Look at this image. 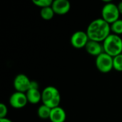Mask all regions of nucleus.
I'll return each instance as SVG.
<instances>
[{"label": "nucleus", "instance_id": "1", "mask_svg": "<svg viewBox=\"0 0 122 122\" xmlns=\"http://www.w3.org/2000/svg\"><path fill=\"white\" fill-rule=\"evenodd\" d=\"M86 31L89 40L103 42L111 34V24L102 18H97L89 23Z\"/></svg>", "mask_w": 122, "mask_h": 122}, {"label": "nucleus", "instance_id": "2", "mask_svg": "<svg viewBox=\"0 0 122 122\" xmlns=\"http://www.w3.org/2000/svg\"><path fill=\"white\" fill-rule=\"evenodd\" d=\"M41 102L51 109L59 107L61 95L59 89L54 86H47L41 92Z\"/></svg>", "mask_w": 122, "mask_h": 122}, {"label": "nucleus", "instance_id": "3", "mask_svg": "<svg viewBox=\"0 0 122 122\" xmlns=\"http://www.w3.org/2000/svg\"><path fill=\"white\" fill-rule=\"evenodd\" d=\"M104 51L112 57L122 54V38L120 35L111 34L103 41Z\"/></svg>", "mask_w": 122, "mask_h": 122}, {"label": "nucleus", "instance_id": "4", "mask_svg": "<svg viewBox=\"0 0 122 122\" xmlns=\"http://www.w3.org/2000/svg\"><path fill=\"white\" fill-rule=\"evenodd\" d=\"M120 12L117 4L110 1H107V3L103 6L102 9V18L111 24L118 20Z\"/></svg>", "mask_w": 122, "mask_h": 122}, {"label": "nucleus", "instance_id": "5", "mask_svg": "<svg viewBox=\"0 0 122 122\" xmlns=\"http://www.w3.org/2000/svg\"><path fill=\"white\" fill-rule=\"evenodd\" d=\"M96 66L102 73H108L114 69L113 57L106 52H103L96 58Z\"/></svg>", "mask_w": 122, "mask_h": 122}, {"label": "nucleus", "instance_id": "6", "mask_svg": "<svg viewBox=\"0 0 122 122\" xmlns=\"http://www.w3.org/2000/svg\"><path fill=\"white\" fill-rule=\"evenodd\" d=\"M89 41V38L86 31L81 30L74 32L70 39L71 44L72 46L76 49H81L84 47L85 48Z\"/></svg>", "mask_w": 122, "mask_h": 122}, {"label": "nucleus", "instance_id": "7", "mask_svg": "<svg viewBox=\"0 0 122 122\" xmlns=\"http://www.w3.org/2000/svg\"><path fill=\"white\" fill-rule=\"evenodd\" d=\"M31 80L24 74H17L14 79V86L16 92L26 93L30 87Z\"/></svg>", "mask_w": 122, "mask_h": 122}, {"label": "nucleus", "instance_id": "8", "mask_svg": "<svg viewBox=\"0 0 122 122\" xmlns=\"http://www.w3.org/2000/svg\"><path fill=\"white\" fill-rule=\"evenodd\" d=\"M10 105L15 109H21L24 107L28 103V99L26 93L15 92L9 97Z\"/></svg>", "mask_w": 122, "mask_h": 122}, {"label": "nucleus", "instance_id": "9", "mask_svg": "<svg viewBox=\"0 0 122 122\" xmlns=\"http://www.w3.org/2000/svg\"><path fill=\"white\" fill-rule=\"evenodd\" d=\"M51 7L55 14L63 15L69 11L71 3L68 0H54Z\"/></svg>", "mask_w": 122, "mask_h": 122}, {"label": "nucleus", "instance_id": "10", "mask_svg": "<svg viewBox=\"0 0 122 122\" xmlns=\"http://www.w3.org/2000/svg\"><path fill=\"white\" fill-rule=\"evenodd\" d=\"M85 49L88 54L95 56H98L99 55L104 52L103 44L93 40H89L88 41L85 46Z\"/></svg>", "mask_w": 122, "mask_h": 122}, {"label": "nucleus", "instance_id": "11", "mask_svg": "<svg viewBox=\"0 0 122 122\" xmlns=\"http://www.w3.org/2000/svg\"><path fill=\"white\" fill-rule=\"evenodd\" d=\"M66 118V114L64 109L61 107L51 109L49 120L51 122H64Z\"/></svg>", "mask_w": 122, "mask_h": 122}, {"label": "nucleus", "instance_id": "12", "mask_svg": "<svg viewBox=\"0 0 122 122\" xmlns=\"http://www.w3.org/2000/svg\"><path fill=\"white\" fill-rule=\"evenodd\" d=\"M28 102L35 104L41 101V92L39 89H29L26 92Z\"/></svg>", "mask_w": 122, "mask_h": 122}, {"label": "nucleus", "instance_id": "13", "mask_svg": "<svg viewBox=\"0 0 122 122\" xmlns=\"http://www.w3.org/2000/svg\"><path fill=\"white\" fill-rule=\"evenodd\" d=\"M51 111V109L50 107L42 104L37 109L38 117L41 119H49Z\"/></svg>", "mask_w": 122, "mask_h": 122}, {"label": "nucleus", "instance_id": "14", "mask_svg": "<svg viewBox=\"0 0 122 122\" xmlns=\"http://www.w3.org/2000/svg\"><path fill=\"white\" fill-rule=\"evenodd\" d=\"M54 14H55V13H54L51 6L41 9L40 15H41V18L43 19H44V20H50V19H51L54 17Z\"/></svg>", "mask_w": 122, "mask_h": 122}, {"label": "nucleus", "instance_id": "15", "mask_svg": "<svg viewBox=\"0 0 122 122\" xmlns=\"http://www.w3.org/2000/svg\"><path fill=\"white\" fill-rule=\"evenodd\" d=\"M111 30L114 34L120 35L122 34V19H119L111 24Z\"/></svg>", "mask_w": 122, "mask_h": 122}, {"label": "nucleus", "instance_id": "16", "mask_svg": "<svg viewBox=\"0 0 122 122\" xmlns=\"http://www.w3.org/2000/svg\"><path fill=\"white\" fill-rule=\"evenodd\" d=\"M114 69L118 71H122V54L113 57Z\"/></svg>", "mask_w": 122, "mask_h": 122}, {"label": "nucleus", "instance_id": "17", "mask_svg": "<svg viewBox=\"0 0 122 122\" xmlns=\"http://www.w3.org/2000/svg\"><path fill=\"white\" fill-rule=\"evenodd\" d=\"M32 2L37 6L42 8L51 6L53 3V0H32Z\"/></svg>", "mask_w": 122, "mask_h": 122}, {"label": "nucleus", "instance_id": "18", "mask_svg": "<svg viewBox=\"0 0 122 122\" xmlns=\"http://www.w3.org/2000/svg\"><path fill=\"white\" fill-rule=\"evenodd\" d=\"M8 113V109L6 104L4 103L0 104V118H5L6 117Z\"/></svg>", "mask_w": 122, "mask_h": 122}, {"label": "nucleus", "instance_id": "19", "mask_svg": "<svg viewBox=\"0 0 122 122\" xmlns=\"http://www.w3.org/2000/svg\"><path fill=\"white\" fill-rule=\"evenodd\" d=\"M29 89H39V84L36 81H31Z\"/></svg>", "mask_w": 122, "mask_h": 122}, {"label": "nucleus", "instance_id": "20", "mask_svg": "<svg viewBox=\"0 0 122 122\" xmlns=\"http://www.w3.org/2000/svg\"><path fill=\"white\" fill-rule=\"evenodd\" d=\"M0 122H12V121L6 117L5 118H0Z\"/></svg>", "mask_w": 122, "mask_h": 122}, {"label": "nucleus", "instance_id": "21", "mask_svg": "<svg viewBox=\"0 0 122 122\" xmlns=\"http://www.w3.org/2000/svg\"><path fill=\"white\" fill-rule=\"evenodd\" d=\"M117 6H118L119 11V12H120V14H122V1H120V2L117 4Z\"/></svg>", "mask_w": 122, "mask_h": 122}]
</instances>
